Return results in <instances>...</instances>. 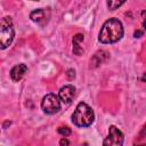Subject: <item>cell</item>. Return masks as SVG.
<instances>
[{
  "mask_svg": "<svg viewBox=\"0 0 146 146\" xmlns=\"http://www.w3.org/2000/svg\"><path fill=\"white\" fill-rule=\"evenodd\" d=\"M30 18L34 23L43 26V25H46L48 23V21L50 18V9L49 8H39V9H35V10H33L30 14Z\"/></svg>",
  "mask_w": 146,
  "mask_h": 146,
  "instance_id": "obj_6",
  "label": "cell"
},
{
  "mask_svg": "<svg viewBox=\"0 0 146 146\" xmlns=\"http://www.w3.org/2000/svg\"><path fill=\"white\" fill-rule=\"evenodd\" d=\"M122 36H123L122 23L117 18H110L103 24L98 35V40L102 43H114L121 40Z\"/></svg>",
  "mask_w": 146,
  "mask_h": 146,
  "instance_id": "obj_1",
  "label": "cell"
},
{
  "mask_svg": "<svg viewBox=\"0 0 146 146\" xmlns=\"http://www.w3.org/2000/svg\"><path fill=\"white\" fill-rule=\"evenodd\" d=\"M124 137L122 131L115 125H111L108 129V135L103 141V146H123Z\"/></svg>",
  "mask_w": 146,
  "mask_h": 146,
  "instance_id": "obj_5",
  "label": "cell"
},
{
  "mask_svg": "<svg viewBox=\"0 0 146 146\" xmlns=\"http://www.w3.org/2000/svg\"><path fill=\"white\" fill-rule=\"evenodd\" d=\"M133 146H145V145H133Z\"/></svg>",
  "mask_w": 146,
  "mask_h": 146,
  "instance_id": "obj_17",
  "label": "cell"
},
{
  "mask_svg": "<svg viewBox=\"0 0 146 146\" xmlns=\"http://www.w3.org/2000/svg\"><path fill=\"white\" fill-rule=\"evenodd\" d=\"M41 108L46 114H55L60 110V100L55 94H48L42 98Z\"/></svg>",
  "mask_w": 146,
  "mask_h": 146,
  "instance_id": "obj_4",
  "label": "cell"
},
{
  "mask_svg": "<svg viewBox=\"0 0 146 146\" xmlns=\"http://www.w3.org/2000/svg\"><path fill=\"white\" fill-rule=\"evenodd\" d=\"M71 132H72L71 129L67 128V127H60V128H58V133L62 135L63 137H67V136H70Z\"/></svg>",
  "mask_w": 146,
  "mask_h": 146,
  "instance_id": "obj_12",
  "label": "cell"
},
{
  "mask_svg": "<svg viewBox=\"0 0 146 146\" xmlns=\"http://www.w3.org/2000/svg\"><path fill=\"white\" fill-rule=\"evenodd\" d=\"M15 36V30L11 17L6 16L0 19V49H6L10 46Z\"/></svg>",
  "mask_w": 146,
  "mask_h": 146,
  "instance_id": "obj_3",
  "label": "cell"
},
{
  "mask_svg": "<svg viewBox=\"0 0 146 146\" xmlns=\"http://www.w3.org/2000/svg\"><path fill=\"white\" fill-rule=\"evenodd\" d=\"M94 119H95L94 111L86 103H79L72 115V122L76 127H81V128H87L91 125Z\"/></svg>",
  "mask_w": 146,
  "mask_h": 146,
  "instance_id": "obj_2",
  "label": "cell"
},
{
  "mask_svg": "<svg viewBox=\"0 0 146 146\" xmlns=\"http://www.w3.org/2000/svg\"><path fill=\"white\" fill-rule=\"evenodd\" d=\"M66 76H67L68 80H73V79L75 78V71H74L73 68L67 70V71H66Z\"/></svg>",
  "mask_w": 146,
  "mask_h": 146,
  "instance_id": "obj_13",
  "label": "cell"
},
{
  "mask_svg": "<svg viewBox=\"0 0 146 146\" xmlns=\"http://www.w3.org/2000/svg\"><path fill=\"white\" fill-rule=\"evenodd\" d=\"M124 3V1H115V0H110L107 1V7L111 10H115L116 8H119L120 6H122Z\"/></svg>",
  "mask_w": 146,
  "mask_h": 146,
  "instance_id": "obj_11",
  "label": "cell"
},
{
  "mask_svg": "<svg viewBox=\"0 0 146 146\" xmlns=\"http://www.w3.org/2000/svg\"><path fill=\"white\" fill-rule=\"evenodd\" d=\"M59 145L60 146H70V141L66 139V138H62L59 140Z\"/></svg>",
  "mask_w": 146,
  "mask_h": 146,
  "instance_id": "obj_14",
  "label": "cell"
},
{
  "mask_svg": "<svg viewBox=\"0 0 146 146\" xmlns=\"http://www.w3.org/2000/svg\"><path fill=\"white\" fill-rule=\"evenodd\" d=\"M82 41H83V34L78 33V34H75V35L73 36V40H72L73 48H72V50H73V52H74L76 56H80V55L83 54V48H82V46H81Z\"/></svg>",
  "mask_w": 146,
  "mask_h": 146,
  "instance_id": "obj_10",
  "label": "cell"
},
{
  "mask_svg": "<svg viewBox=\"0 0 146 146\" xmlns=\"http://www.w3.org/2000/svg\"><path fill=\"white\" fill-rule=\"evenodd\" d=\"M80 146H88V144H87V143H84V144H82V145H80Z\"/></svg>",
  "mask_w": 146,
  "mask_h": 146,
  "instance_id": "obj_16",
  "label": "cell"
},
{
  "mask_svg": "<svg viewBox=\"0 0 146 146\" xmlns=\"http://www.w3.org/2000/svg\"><path fill=\"white\" fill-rule=\"evenodd\" d=\"M75 96V88L72 84H67L60 88L59 90V100H62L65 104H70Z\"/></svg>",
  "mask_w": 146,
  "mask_h": 146,
  "instance_id": "obj_7",
  "label": "cell"
},
{
  "mask_svg": "<svg viewBox=\"0 0 146 146\" xmlns=\"http://www.w3.org/2000/svg\"><path fill=\"white\" fill-rule=\"evenodd\" d=\"M108 57H110V55H108L107 51H105V50L97 51L94 55V57L91 58V60H90V67H97V66H99L100 64H103L104 62H106L108 59Z\"/></svg>",
  "mask_w": 146,
  "mask_h": 146,
  "instance_id": "obj_9",
  "label": "cell"
},
{
  "mask_svg": "<svg viewBox=\"0 0 146 146\" xmlns=\"http://www.w3.org/2000/svg\"><path fill=\"white\" fill-rule=\"evenodd\" d=\"M26 71H27V66L25 64H18V65L14 66L11 68V71H10V78H11V80L15 81V82H18L24 76V74L26 73Z\"/></svg>",
  "mask_w": 146,
  "mask_h": 146,
  "instance_id": "obj_8",
  "label": "cell"
},
{
  "mask_svg": "<svg viewBox=\"0 0 146 146\" xmlns=\"http://www.w3.org/2000/svg\"><path fill=\"white\" fill-rule=\"evenodd\" d=\"M141 34H143V32H140V31H136V32H135V38H140Z\"/></svg>",
  "mask_w": 146,
  "mask_h": 146,
  "instance_id": "obj_15",
  "label": "cell"
}]
</instances>
